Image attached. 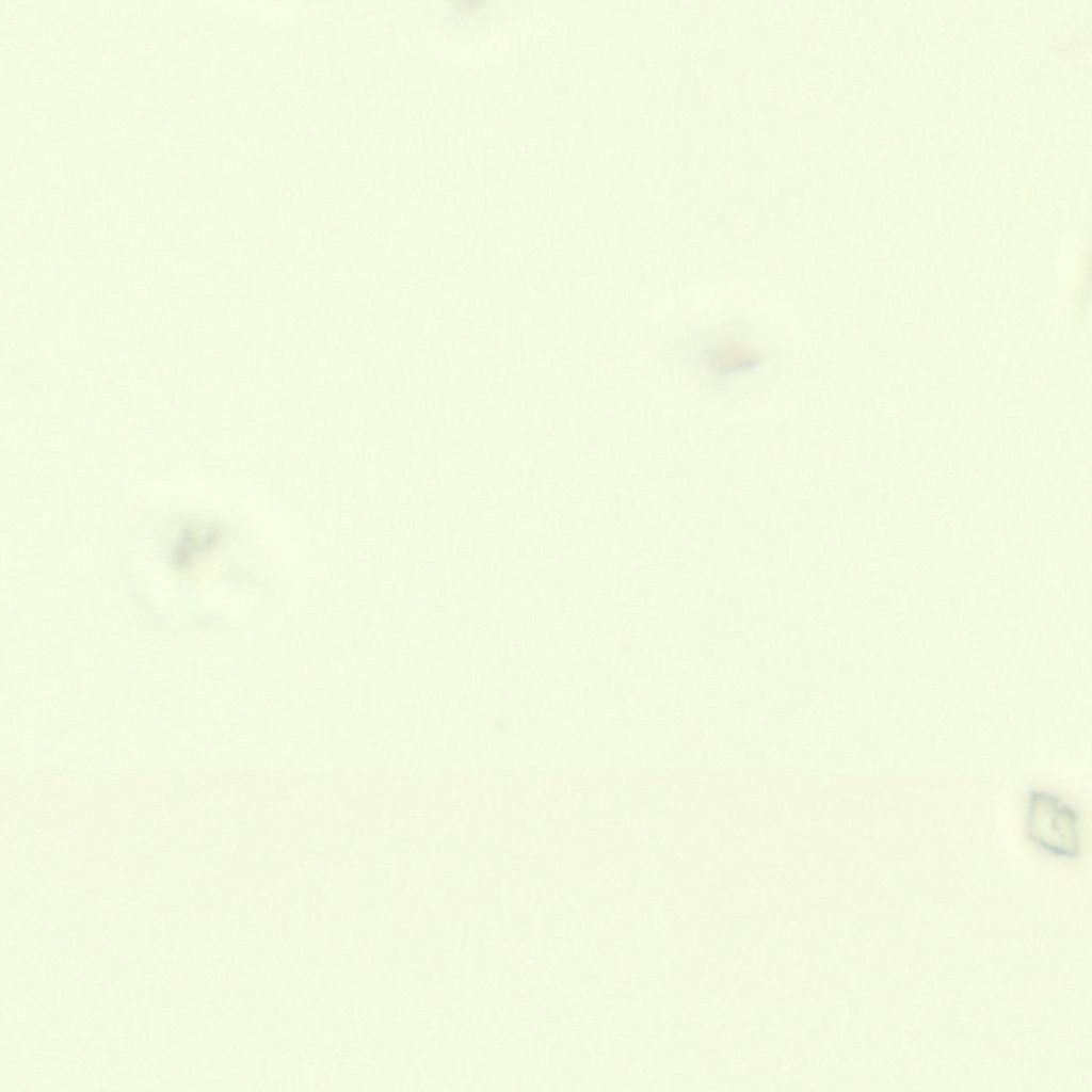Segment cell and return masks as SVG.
<instances>
[{
	"label": "cell",
	"mask_w": 1092,
	"mask_h": 1092,
	"mask_svg": "<svg viewBox=\"0 0 1092 1092\" xmlns=\"http://www.w3.org/2000/svg\"><path fill=\"white\" fill-rule=\"evenodd\" d=\"M1025 833L1034 846L1053 856L1075 860L1081 854L1080 813L1053 791L1030 790L1026 802Z\"/></svg>",
	"instance_id": "obj_1"
}]
</instances>
